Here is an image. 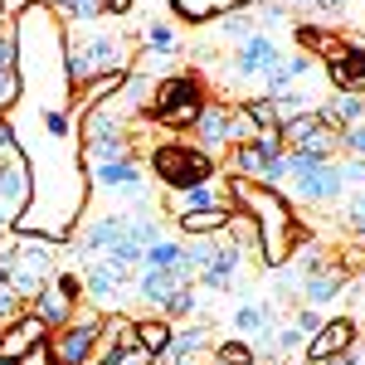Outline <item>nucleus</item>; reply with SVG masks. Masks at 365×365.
I'll use <instances>...</instances> for the list:
<instances>
[{
	"label": "nucleus",
	"mask_w": 365,
	"mask_h": 365,
	"mask_svg": "<svg viewBox=\"0 0 365 365\" xmlns=\"http://www.w3.org/2000/svg\"><path fill=\"white\" fill-rule=\"evenodd\" d=\"M15 29V73H20V103L25 113H58L73 103L68 78V25L44 0H29L10 20Z\"/></svg>",
	"instance_id": "1"
},
{
	"label": "nucleus",
	"mask_w": 365,
	"mask_h": 365,
	"mask_svg": "<svg viewBox=\"0 0 365 365\" xmlns=\"http://www.w3.org/2000/svg\"><path fill=\"white\" fill-rule=\"evenodd\" d=\"M229 195H234V210H244L258 229V263L273 273L282 268L297 244H307V225L297 220L292 200L282 185H258V180H244V175H225Z\"/></svg>",
	"instance_id": "2"
},
{
	"label": "nucleus",
	"mask_w": 365,
	"mask_h": 365,
	"mask_svg": "<svg viewBox=\"0 0 365 365\" xmlns=\"http://www.w3.org/2000/svg\"><path fill=\"white\" fill-rule=\"evenodd\" d=\"M137 68V39L122 29H103L93 25L68 29V78L73 88L98 78V73H132Z\"/></svg>",
	"instance_id": "3"
},
{
	"label": "nucleus",
	"mask_w": 365,
	"mask_h": 365,
	"mask_svg": "<svg viewBox=\"0 0 365 365\" xmlns=\"http://www.w3.org/2000/svg\"><path fill=\"white\" fill-rule=\"evenodd\" d=\"M205 103H210V83L200 78V68H170L166 78L151 88L146 117L170 137H185L195 127V117L205 113Z\"/></svg>",
	"instance_id": "4"
},
{
	"label": "nucleus",
	"mask_w": 365,
	"mask_h": 365,
	"mask_svg": "<svg viewBox=\"0 0 365 365\" xmlns=\"http://www.w3.org/2000/svg\"><path fill=\"white\" fill-rule=\"evenodd\" d=\"M220 156H210V151H200L190 137H161L151 151H146V175L156 180V185H166V190H185V185H195V180H215L220 175Z\"/></svg>",
	"instance_id": "5"
},
{
	"label": "nucleus",
	"mask_w": 365,
	"mask_h": 365,
	"mask_svg": "<svg viewBox=\"0 0 365 365\" xmlns=\"http://www.w3.org/2000/svg\"><path fill=\"white\" fill-rule=\"evenodd\" d=\"M282 132L278 127H258L249 141L229 146L225 151V175H244V180H258V185H287V166H282Z\"/></svg>",
	"instance_id": "6"
},
{
	"label": "nucleus",
	"mask_w": 365,
	"mask_h": 365,
	"mask_svg": "<svg viewBox=\"0 0 365 365\" xmlns=\"http://www.w3.org/2000/svg\"><path fill=\"white\" fill-rule=\"evenodd\" d=\"M58 273V244L54 239H39V234H15V249H10V287L34 302Z\"/></svg>",
	"instance_id": "7"
},
{
	"label": "nucleus",
	"mask_w": 365,
	"mask_h": 365,
	"mask_svg": "<svg viewBox=\"0 0 365 365\" xmlns=\"http://www.w3.org/2000/svg\"><path fill=\"white\" fill-rule=\"evenodd\" d=\"M88 170V190H98V195L108 200H127L132 210H151V200H146V161L141 156H108V161H93Z\"/></svg>",
	"instance_id": "8"
},
{
	"label": "nucleus",
	"mask_w": 365,
	"mask_h": 365,
	"mask_svg": "<svg viewBox=\"0 0 365 365\" xmlns=\"http://www.w3.org/2000/svg\"><path fill=\"white\" fill-rule=\"evenodd\" d=\"M78 273H83V302H93L98 312H122L132 302V278H137V268L117 263L113 253L88 258Z\"/></svg>",
	"instance_id": "9"
},
{
	"label": "nucleus",
	"mask_w": 365,
	"mask_h": 365,
	"mask_svg": "<svg viewBox=\"0 0 365 365\" xmlns=\"http://www.w3.org/2000/svg\"><path fill=\"white\" fill-rule=\"evenodd\" d=\"M103 317H108V312H98L93 302H78V307H73V322L58 327V331H49V356H54V365H88L93 361Z\"/></svg>",
	"instance_id": "10"
},
{
	"label": "nucleus",
	"mask_w": 365,
	"mask_h": 365,
	"mask_svg": "<svg viewBox=\"0 0 365 365\" xmlns=\"http://www.w3.org/2000/svg\"><path fill=\"white\" fill-rule=\"evenodd\" d=\"M282 49L278 39L268 34V29H253V34H244L239 44H234V54H229V63H225V73L239 83V78H263L273 63H282Z\"/></svg>",
	"instance_id": "11"
},
{
	"label": "nucleus",
	"mask_w": 365,
	"mask_h": 365,
	"mask_svg": "<svg viewBox=\"0 0 365 365\" xmlns=\"http://www.w3.org/2000/svg\"><path fill=\"white\" fill-rule=\"evenodd\" d=\"M287 200H297V205H312V210L341 205V200H346V180H341L336 156H331L327 166L307 170V175H287Z\"/></svg>",
	"instance_id": "12"
},
{
	"label": "nucleus",
	"mask_w": 365,
	"mask_h": 365,
	"mask_svg": "<svg viewBox=\"0 0 365 365\" xmlns=\"http://www.w3.org/2000/svg\"><path fill=\"white\" fill-rule=\"evenodd\" d=\"M278 132H282V146H302V151H322V156H336V151H341V132L327 122L322 108L287 117Z\"/></svg>",
	"instance_id": "13"
},
{
	"label": "nucleus",
	"mask_w": 365,
	"mask_h": 365,
	"mask_svg": "<svg viewBox=\"0 0 365 365\" xmlns=\"http://www.w3.org/2000/svg\"><path fill=\"white\" fill-rule=\"evenodd\" d=\"M29 156L20 146H10V151H0V215L5 220H20L29 205Z\"/></svg>",
	"instance_id": "14"
},
{
	"label": "nucleus",
	"mask_w": 365,
	"mask_h": 365,
	"mask_svg": "<svg viewBox=\"0 0 365 365\" xmlns=\"http://www.w3.org/2000/svg\"><path fill=\"white\" fill-rule=\"evenodd\" d=\"M185 282H195L190 268H137V278H132V302H141L146 312H161L166 307L170 292H180Z\"/></svg>",
	"instance_id": "15"
},
{
	"label": "nucleus",
	"mask_w": 365,
	"mask_h": 365,
	"mask_svg": "<svg viewBox=\"0 0 365 365\" xmlns=\"http://www.w3.org/2000/svg\"><path fill=\"white\" fill-rule=\"evenodd\" d=\"M244 282V249L234 239H215V258L195 273V287H210V292H239Z\"/></svg>",
	"instance_id": "16"
},
{
	"label": "nucleus",
	"mask_w": 365,
	"mask_h": 365,
	"mask_svg": "<svg viewBox=\"0 0 365 365\" xmlns=\"http://www.w3.org/2000/svg\"><path fill=\"white\" fill-rule=\"evenodd\" d=\"M49 341V327L39 322V312L25 307L20 317H10L5 327H0V365H15V361H25L34 346H44Z\"/></svg>",
	"instance_id": "17"
},
{
	"label": "nucleus",
	"mask_w": 365,
	"mask_h": 365,
	"mask_svg": "<svg viewBox=\"0 0 365 365\" xmlns=\"http://www.w3.org/2000/svg\"><path fill=\"white\" fill-rule=\"evenodd\" d=\"M215 361V331L210 322H190V327H175L166 356L156 365H210Z\"/></svg>",
	"instance_id": "18"
},
{
	"label": "nucleus",
	"mask_w": 365,
	"mask_h": 365,
	"mask_svg": "<svg viewBox=\"0 0 365 365\" xmlns=\"http://www.w3.org/2000/svg\"><path fill=\"white\" fill-rule=\"evenodd\" d=\"M210 205H234L229 200V180L225 170L215 175V180H195V185H185V190H166L161 195V215H190V210H210Z\"/></svg>",
	"instance_id": "19"
},
{
	"label": "nucleus",
	"mask_w": 365,
	"mask_h": 365,
	"mask_svg": "<svg viewBox=\"0 0 365 365\" xmlns=\"http://www.w3.org/2000/svg\"><path fill=\"white\" fill-rule=\"evenodd\" d=\"M322 73H327V83H331V88L365 93V49L351 39V34H341V44L322 58Z\"/></svg>",
	"instance_id": "20"
},
{
	"label": "nucleus",
	"mask_w": 365,
	"mask_h": 365,
	"mask_svg": "<svg viewBox=\"0 0 365 365\" xmlns=\"http://www.w3.org/2000/svg\"><path fill=\"white\" fill-rule=\"evenodd\" d=\"M229 327L239 331V336H268V331H278L282 322H278V307L273 302H258V297H244L239 307L229 312Z\"/></svg>",
	"instance_id": "21"
},
{
	"label": "nucleus",
	"mask_w": 365,
	"mask_h": 365,
	"mask_svg": "<svg viewBox=\"0 0 365 365\" xmlns=\"http://www.w3.org/2000/svg\"><path fill=\"white\" fill-rule=\"evenodd\" d=\"M127 341H137V327H132V317H122V312H108V317H103V327H98V346H93V361H88V365H113V361H117V351H122Z\"/></svg>",
	"instance_id": "22"
},
{
	"label": "nucleus",
	"mask_w": 365,
	"mask_h": 365,
	"mask_svg": "<svg viewBox=\"0 0 365 365\" xmlns=\"http://www.w3.org/2000/svg\"><path fill=\"white\" fill-rule=\"evenodd\" d=\"M234 220V205H210V210H190V215H175V234L185 239H220Z\"/></svg>",
	"instance_id": "23"
},
{
	"label": "nucleus",
	"mask_w": 365,
	"mask_h": 365,
	"mask_svg": "<svg viewBox=\"0 0 365 365\" xmlns=\"http://www.w3.org/2000/svg\"><path fill=\"white\" fill-rule=\"evenodd\" d=\"M229 10H253V0H170V15L185 25H215Z\"/></svg>",
	"instance_id": "24"
},
{
	"label": "nucleus",
	"mask_w": 365,
	"mask_h": 365,
	"mask_svg": "<svg viewBox=\"0 0 365 365\" xmlns=\"http://www.w3.org/2000/svg\"><path fill=\"white\" fill-rule=\"evenodd\" d=\"M137 54H161V58H180V29L170 20H146L137 34Z\"/></svg>",
	"instance_id": "25"
},
{
	"label": "nucleus",
	"mask_w": 365,
	"mask_h": 365,
	"mask_svg": "<svg viewBox=\"0 0 365 365\" xmlns=\"http://www.w3.org/2000/svg\"><path fill=\"white\" fill-rule=\"evenodd\" d=\"M322 113H327V122H331L336 132H346V127L365 122V93H351V88H331V93H327V103H322Z\"/></svg>",
	"instance_id": "26"
},
{
	"label": "nucleus",
	"mask_w": 365,
	"mask_h": 365,
	"mask_svg": "<svg viewBox=\"0 0 365 365\" xmlns=\"http://www.w3.org/2000/svg\"><path fill=\"white\" fill-rule=\"evenodd\" d=\"M292 44H297L302 54L327 58V54L341 44V34H336L331 25H322V20H307V15H302V20H292Z\"/></svg>",
	"instance_id": "27"
},
{
	"label": "nucleus",
	"mask_w": 365,
	"mask_h": 365,
	"mask_svg": "<svg viewBox=\"0 0 365 365\" xmlns=\"http://www.w3.org/2000/svg\"><path fill=\"white\" fill-rule=\"evenodd\" d=\"M132 327H137V341L151 351V361H161L166 346H170V336H175V322L161 317V312H146V317H132Z\"/></svg>",
	"instance_id": "28"
},
{
	"label": "nucleus",
	"mask_w": 365,
	"mask_h": 365,
	"mask_svg": "<svg viewBox=\"0 0 365 365\" xmlns=\"http://www.w3.org/2000/svg\"><path fill=\"white\" fill-rule=\"evenodd\" d=\"M29 307L39 312V322H44L49 331H58V327H68V322H73V302H68V297L58 292L54 282H49V287H44V292H39V297H34Z\"/></svg>",
	"instance_id": "29"
},
{
	"label": "nucleus",
	"mask_w": 365,
	"mask_h": 365,
	"mask_svg": "<svg viewBox=\"0 0 365 365\" xmlns=\"http://www.w3.org/2000/svg\"><path fill=\"white\" fill-rule=\"evenodd\" d=\"M210 365H258V351H253L249 336L229 331V336H215V361Z\"/></svg>",
	"instance_id": "30"
},
{
	"label": "nucleus",
	"mask_w": 365,
	"mask_h": 365,
	"mask_svg": "<svg viewBox=\"0 0 365 365\" xmlns=\"http://www.w3.org/2000/svg\"><path fill=\"white\" fill-rule=\"evenodd\" d=\"M49 10H54V15H58L68 29L103 20V0H49Z\"/></svg>",
	"instance_id": "31"
},
{
	"label": "nucleus",
	"mask_w": 365,
	"mask_h": 365,
	"mask_svg": "<svg viewBox=\"0 0 365 365\" xmlns=\"http://www.w3.org/2000/svg\"><path fill=\"white\" fill-rule=\"evenodd\" d=\"M322 25H365V0H317Z\"/></svg>",
	"instance_id": "32"
},
{
	"label": "nucleus",
	"mask_w": 365,
	"mask_h": 365,
	"mask_svg": "<svg viewBox=\"0 0 365 365\" xmlns=\"http://www.w3.org/2000/svg\"><path fill=\"white\" fill-rule=\"evenodd\" d=\"M175 263L185 268V239H166V234H161V239L146 249V258H141V268H175ZM190 273H195V268H190Z\"/></svg>",
	"instance_id": "33"
},
{
	"label": "nucleus",
	"mask_w": 365,
	"mask_h": 365,
	"mask_svg": "<svg viewBox=\"0 0 365 365\" xmlns=\"http://www.w3.org/2000/svg\"><path fill=\"white\" fill-rule=\"evenodd\" d=\"M341 229H346V239H356V244H365V190H356V195L341 200Z\"/></svg>",
	"instance_id": "34"
},
{
	"label": "nucleus",
	"mask_w": 365,
	"mask_h": 365,
	"mask_svg": "<svg viewBox=\"0 0 365 365\" xmlns=\"http://www.w3.org/2000/svg\"><path fill=\"white\" fill-rule=\"evenodd\" d=\"M302 351H307V336L287 322V327H278V341H273V361H282V365H297L302 361Z\"/></svg>",
	"instance_id": "35"
},
{
	"label": "nucleus",
	"mask_w": 365,
	"mask_h": 365,
	"mask_svg": "<svg viewBox=\"0 0 365 365\" xmlns=\"http://www.w3.org/2000/svg\"><path fill=\"white\" fill-rule=\"evenodd\" d=\"M195 312H200L195 282H185V287H180V292H170V297H166V307H161V317H170V322H175V327H180V322H190V317H195Z\"/></svg>",
	"instance_id": "36"
},
{
	"label": "nucleus",
	"mask_w": 365,
	"mask_h": 365,
	"mask_svg": "<svg viewBox=\"0 0 365 365\" xmlns=\"http://www.w3.org/2000/svg\"><path fill=\"white\" fill-rule=\"evenodd\" d=\"M239 108L249 113V122H253V127H282L278 103H273V98H263V93H249V98H244Z\"/></svg>",
	"instance_id": "37"
},
{
	"label": "nucleus",
	"mask_w": 365,
	"mask_h": 365,
	"mask_svg": "<svg viewBox=\"0 0 365 365\" xmlns=\"http://www.w3.org/2000/svg\"><path fill=\"white\" fill-rule=\"evenodd\" d=\"M215 29H220V39H225V44H239V39H244V34H253V10H229V15H220V20H215Z\"/></svg>",
	"instance_id": "38"
},
{
	"label": "nucleus",
	"mask_w": 365,
	"mask_h": 365,
	"mask_svg": "<svg viewBox=\"0 0 365 365\" xmlns=\"http://www.w3.org/2000/svg\"><path fill=\"white\" fill-rule=\"evenodd\" d=\"M331 156H322V151H302V146H287L282 151V166H287V175H307V170L327 166Z\"/></svg>",
	"instance_id": "39"
},
{
	"label": "nucleus",
	"mask_w": 365,
	"mask_h": 365,
	"mask_svg": "<svg viewBox=\"0 0 365 365\" xmlns=\"http://www.w3.org/2000/svg\"><path fill=\"white\" fill-rule=\"evenodd\" d=\"M341 302L351 307V317H356V327L365 322V268L361 273H351V282H346V292H341Z\"/></svg>",
	"instance_id": "40"
},
{
	"label": "nucleus",
	"mask_w": 365,
	"mask_h": 365,
	"mask_svg": "<svg viewBox=\"0 0 365 365\" xmlns=\"http://www.w3.org/2000/svg\"><path fill=\"white\" fill-rule=\"evenodd\" d=\"M54 287L63 292V297H68V302H73V307L83 302V273H73V268H58V273H54Z\"/></svg>",
	"instance_id": "41"
},
{
	"label": "nucleus",
	"mask_w": 365,
	"mask_h": 365,
	"mask_svg": "<svg viewBox=\"0 0 365 365\" xmlns=\"http://www.w3.org/2000/svg\"><path fill=\"white\" fill-rule=\"evenodd\" d=\"M322 322H327V312H322V307H312V302H302V307L292 312V327H297L302 336H312V331H317Z\"/></svg>",
	"instance_id": "42"
},
{
	"label": "nucleus",
	"mask_w": 365,
	"mask_h": 365,
	"mask_svg": "<svg viewBox=\"0 0 365 365\" xmlns=\"http://www.w3.org/2000/svg\"><path fill=\"white\" fill-rule=\"evenodd\" d=\"M341 156H361L365 161V122H356V127L341 132Z\"/></svg>",
	"instance_id": "43"
},
{
	"label": "nucleus",
	"mask_w": 365,
	"mask_h": 365,
	"mask_svg": "<svg viewBox=\"0 0 365 365\" xmlns=\"http://www.w3.org/2000/svg\"><path fill=\"white\" fill-rule=\"evenodd\" d=\"M113 365H156V361H151V351H146L141 341H127V346L117 351V361H113Z\"/></svg>",
	"instance_id": "44"
},
{
	"label": "nucleus",
	"mask_w": 365,
	"mask_h": 365,
	"mask_svg": "<svg viewBox=\"0 0 365 365\" xmlns=\"http://www.w3.org/2000/svg\"><path fill=\"white\" fill-rule=\"evenodd\" d=\"M137 10V0H103V20H127Z\"/></svg>",
	"instance_id": "45"
},
{
	"label": "nucleus",
	"mask_w": 365,
	"mask_h": 365,
	"mask_svg": "<svg viewBox=\"0 0 365 365\" xmlns=\"http://www.w3.org/2000/svg\"><path fill=\"white\" fill-rule=\"evenodd\" d=\"M341 361H346V365H365V336H356V341H351V346L341 351Z\"/></svg>",
	"instance_id": "46"
},
{
	"label": "nucleus",
	"mask_w": 365,
	"mask_h": 365,
	"mask_svg": "<svg viewBox=\"0 0 365 365\" xmlns=\"http://www.w3.org/2000/svg\"><path fill=\"white\" fill-rule=\"evenodd\" d=\"M15 365H54V356H49V341H44V346H34L25 361H15Z\"/></svg>",
	"instance_id": "47"
},
{
	"label": "nucleus",
	"mask_w": 365,
	"mask_h": 365,
	"mask_svg": "<svg viewBox=\"0 0 365 365\" xmlns=\"http://www.w3.org/2000/svg\"><path fill=\"white\" fill-rule=\"evenodd\" d=\"M278 5H287L292 15H317V0H278Z\"/></svg>",
	"instance_id": "48"
},
{
	"label": "nucleus",
	"mask_w": 365,
	"mask_h": 365,
	"mask_svg": "<svg viewBox=\"0 0 365 365\" xmlns=\"http://www.w3.org/2000/svg\"><path fill=\"white\" fill-rule=\"evenodd\" d=\"M356 44H361V49H365V25H356Z\"/></svg>",
	"instance_id": "49"
},
{
	"label": "nucleus",
	"mask_w": 365,
	"mask_h": 365,
	"mask_svg": "<svg viewBox=\"0 0 365 365\" xmlns=\"http://www.w3.org/2000/svg\"><path fill=\"white\" fill-rule=\"evenodd\" d=\"M5 34H10V20H5V15H0V39H5Z\"/></svg>",
	"instance_id": "50"
},
{
	"label": "nucleus",
	"mask_w": 365,
	"mask_h": 365,
	"mask_svg": "<svg viewBox=\"0 0 365 365\" xmlns=\"http://www.w3.org/2000/svg\"><path fill=\"white\" fill-rule=\"evenodd\" d=\"M258 365H282V361H258Z\"/></svg>",
	"instance_id": "51"
},
{
	"label": "nucleus",
	"mask_w": 365,
	"mask_h": 365,
	"mask_svg": "<svg viewBox=\"0 0 365 365\" xmlns=\"http://www.w3.org/2000/svg\"><path fill=\"white\" fill-rule=\"evenodd\" d=\"M137 5H151V0H137Z\"/></svg>",
	"instance_id": "52"
},
{
	"label": "nucleus",
	"mask_w": 365,
	"mask_h": 365,
	"mask_svg": "<svg viewBox=\"0 0 365 365\" xmlns=\"http://www.w3.org/2000/svg\"><path fill=\"white\" fill-rule=\"evenodd\" d=\"M361 336H365V322H361Z\"/></svg>",
	"instance_id": "53"
}]
</instances>
